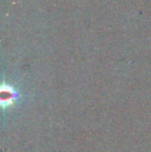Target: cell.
Wrapping results in <instances>:
<instances>
[{"mask_svg":"<svg viewBox=\"0 0 151 152\" xmlns=\"http://www.w3.org/2000/svg\"><path fill=\"white\" fill-rule=\"evenodd\" d=\"M18 98V93L12 87L3 84L0 89V99H1V106L3 109L12 106Z\"/></svg>","mask_w":151,"mask_h":152,"instance_id":"obj_1","label":"cell"}]
</instances>
